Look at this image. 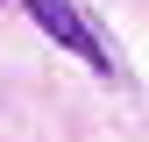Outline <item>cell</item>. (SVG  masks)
Here are the masks:
<instances>
[{"instance_id": "7a4b0ae2", "label": "cell", "mask_w": 149, "mask_h": 142, "mask_svg": "<svg viewBox=\"0 0 149 142\" xmlns=\"http://www.w3.org/2000/svg\"><path fill=\"white\" fill-rule=\"evenodd\" d=\"M0 7H7V0H0Z\"/></svg>"}, {"instance_id": "6da1fadb", "label": "cell", "mask_w": 149, "mask_h": 142, "mask_svg": "<svg viewBox=\"0 0 149 142\" xmlns=\"http://www.w3.org/2000/svg\"><path fill=\"white\" fill-rule=\"evenodd\" d=\"M22 7L36 14V29H43V36H57V43H64L78 64H92L100 78H121V57H114V43L92 29V14L78 7V0H22Z\"/></svg>"}]
</instances>
